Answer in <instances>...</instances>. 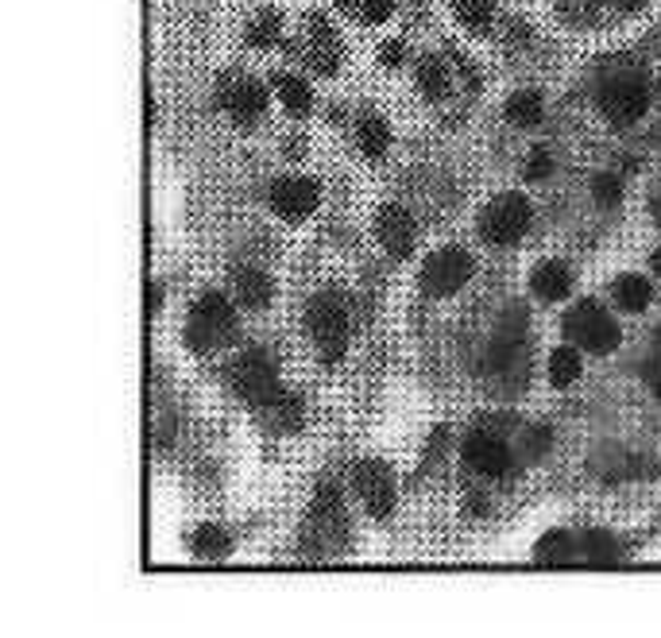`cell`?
Segmentation results:
<instances>
[{"label":"cell","mask_w":661,"mask_h":638,"mask_svg":"<svg viewBox=\"0 0 661 638\" xmlns=\"http://www.w3.org/2000/svg\"><path fill=\"white\" fill-rule=\"evenodd\" d=\"M310 333H314V344H318L321 361L333 368V364L344 361V352H349V303L337 287H326L318 298L310 303Z\"/></svg>","instance_id":"6da1fadb"},{"label":"cell","mask_w":661,"mask_h":638,"mask_svg":"<svg viewBox=\"0 0 661 638\" xmlns=\"http://www.w3.org/2000/svg\"><path fill=\"white\" fill-rule=\"evenodd\" d=\"M237 337V310H232L229 295H220V290H205L194 306V321L186 329V341L190 349L197 352H209L217 344L232 341Z\"/></svg>","instance_id":"7a4b0ae2"},{"label":"cell","mask_w":661,"mask_h":638,"mask_svg":"<svg viewBox=\"0 0 661 638\" xmlns=\"http://www.w3.org/2000/svg\"><path fill=\"white\" fill-rule=\"evenodd\" d=\"M534 209L523 194H499L491 205H483L480 213V237L495 248H511L531 232Z\"/></svg>","instance_id":"3957f363"},{"label":"cell","mask_w":661,"mask_h":638,"mask_svg":"<svg viewBox=\"0 0 661 638\" xmlns=\"http://www.w3.org/2000/svg\"><path fill=\"white\" fill-rule=\"evenodd\" d=\"M349 538V515H344V500L333 483L318 491V500L310 508V523H306V546L314 554H337Z\"/></svg>","instance_id":"277c9868"},{"label":"cell","mask_w":661,"mask_h":638,"mask_svg":"<svg viewBox=\"0 0 661 638\" xmlns=\"http://www.w3.org/2000/svg\"><path fill=\"white\" fill-rule=\"evenodd\" d=\"M229 384H232V391L240 395L244 402H252V407H267L271 399L278 395V372H275V364L267 361V352L263 349H248V352H240L237 361H232V368H229Z\"/></svg>","instance_id":"5b68a950"},{"label":"cell","mask_w":661,"mask_h":638,"mask_svg":"<svg viewBox=\"0 0 661 638\" xmlns=\"http://www.w3.org/2000/svg\"><path fill=\"white\" fill-rule=\"evenodd\" d=\"M488 376L491 379H518L531 372V352H526V329L518 318H506L488 344Z\"/></svg>","instance_id":"8992f818"},{"label":"cell","mask_w":661,"mask_h":638,"mask_svg":"<svg viewBox=\"0 0 661 638\" xmlns=\"http://www.w3.org/2000/svg\"><path fill=\"white\" fill-rule=\"evenodd\" d=\"M565 333H569L580 349L596 352V356H607L612 349H619V326L607 318L600 303L572 306L569 318H565Z\"/></svg>","instance_id":"52a82bcc"},{"label":"cell","mask_w":661,"mask_h":638,"mask_svg":"<svg viewBox=\"0 0 661 638\" xmlns=\"http://www.w3.org/2000/svg\"><path fill=\"white\" fill-rule=\"evenodd\" d=\"M472 271H476V260L465 252V248H457V244L437 248L422 267V290L425 295L449 298L472 278Z\"/></svg>","instance_id":"ba28073f"},{"label":"cell","mask_w":661,"mask_h":638,"mask_svg":"<svg viewBox=\"0 0 661 638\" xmlns=\"http://www.w3.org/2000/svg\"><path fill=\"white\" fill-rule=\"evenodd\" d=\"M356 491L364 500L367 515L372 519H391L395 500H399V488H395V472L384 460H360L356 465Z\"/></svg>","instance_id":"9c48e42d"},{"label":"cell","mask_w":661,"mask_h":638,"mask_svg":"<svg viewBox=\"0 0 661 638\" xmlns=\"http://www.w3.org/2000/svg\"><path fill=\"white\" fill-rule=\"evenodd\" d=\"M220 105H225L232 124L255 128L263 121V113H267V90L255 78H225L220 82Z\"/></svg>","instance_id":"30bf717a"},{"label":"cell","mask_w":661,"mask_h":638,"mask_svg":"<svg viewBox=\"0 0 661 638\" xmlns=\"http://www.w3.org/2000/svg\"><path fill=\"white\" fill-rule=\"evenodd\" d=\"M646 105H650V93H646V86L638 78H615V82H607L600 90V113L612 124H619V128L635 124L646 113Z\"/></svg>","instance_id":"8fae6325"},{"label":"cell","mask_w":661,"mask_h":638,"mask_svg":"<svg viewBox=\"0 0 661 638\" xmlns=\"http://www.w3.org/2000/svg\"><path fill=\"white\" fill-rule=\"evenodd\" d=\"M465 465L472 468L476 476H488V480H499L514 468L511 445L499 434H488V430H472L465 442Z\"/></svg>","instance_id":"7c38bea8"},{"label":"cell","mask_w":661,"mask_h":638,"mask_svg":"<svg viewBox=\"0 0 661 638\" xmlns=\"http://www.w3.org/2000/svg\"><path fill=\"white\" fill-rule=\"evenodd\" d=\"M321 202V186L314 179H278L271 186V209L283 221H306Z\"/></svg>","instance_id":"4fadbf2b"},{"label":"cell","mask_w":661,"mask_h":638,"mask_svg":"<svg viewBox=\"0 0 661 638\" xmlns=\"http://www.w3.org/2000/svg\"><path fill=\"white\" fill-rule=\"evenodd\" d=\"M376 232H379V244L391 255H399V260L414 252L418 244V225L414 217H410V209H402V205H384V209H379Z\"/></svg>","instance_id":"5bb4252c"},{"label":"cell","mask_w":661,"mask_h":638,"mask_svg":"<svg viewBox=\"0 0 661 638\" xmlns=\"http://www.w3.org/2000/svg\"><path fill=\"white\" fill-rule=\"evenodd\" d=\"M306 32H310V50H306V62H310L318 75L333 78L337 70H341V43H337L329 20L326 16H310V20H306Z\"/></svg>","instance_id":"9a60e30c"},{"label":"cell","mask_w":661,"mask_h":638,"mask_svg":"<svg viewBox=\"0 0 661 638\" xmlns=\"http://www.w3.org/2000/svg\"><path fill=\"white\" fill-rule=\"evenodd\" d=\"M531 290L542 298V303H561V298H569V290H572V271L565 267L561 260H546L542 267H534Z\"/></svg>","instance_id":"2e32d148"},{"label":"cell","mask_w":661,"mask_h":638,"mask_svg":"<svg viewBox=\"0 0 661 638\" xmlns=\"http://www.w3.org/2000/svg\"><path fill=\"white\" fill-rule=\"evenodd\" d=\"M263 418H267V425L275 434H294L303 425V399L294 391H286V387H278L275 399L263 407Z\"/></svg>","instance_id":"e0dca14e"},{"label":"cell","mask_w":661,"mask_h":638,"mask_svg":"<svg viewBox=\"0 0 661 638\" xmlns=\"http://www.w3.org/2000/svg\"><path fill=\"white\" fill-rule=\"evenodd\" d=\"M237 295L240 303L248 306V310H263V306L271 303V295H275V287H271V275L260 267H240L237 271Z\"/></svg>","instance_id":"ac0fdd59"},{"label":"cell","mask_w":661,"mask_h":638,"mask_svg":"<svg viewBox=\"0 0 661 638\" xmlns=\"http://www.w3.org/2000/svg\"><path fill=\"white\" fill-rule=\"evenodd\" d=\"M612 295H615V303H619V310H627V314H642L646 306L653 303L650 278H642V275H619Z\"/></svg>","instance_id":"d6986e66"},{"label":"cell","mask_w":661,"mask_h":638,"mask_svg":"<svg viewBox=\"0 0 661 638\" xmlns=\"http://www.w3.org/2000/svg\"><path fill=\"white\" fill-rule=\"evenodd\" d=\"M275 93L290 116H310V109H314L310 82H303L298 75H275Z\"/></svg>","instance_id":"ffe728a7"},{"label":"cell","mask_w":661,"mask_h":638,"mask_svg":"<svg viewBox=\"0 0 661 638\" xmlns=\"http://www.w3.org/2000/svg\"><path fill=\"white\" fill-rule=\"evenodd\" d=\"M356 139H360V151L367 159H384L387 148H391V128H387L384 116H364L356 128Z\"/></svg>","instance_id":"44dd1931"},{"label":"cell","mask_w":661,"mask_h":638,"mask_svg":"<svg viewBox=\"0 0 661 638\" xmlns=\"http://www.w3.org/2000/svg\"><path fill=\"white\" fill-rule=\"evenodd\" d=\"M542 116H546V105H542V98L534 90L514 93V98L506 101V121L518 124V128H534Z\"/></svg>","instance_id":"7402d4cb"},{"label":"cell","mask_w":661,"mask_h":638,"mask_svg":"<svg viewBox=\"0 0 661 638\" xmlns=\"http://www.w3.org/2000/svg\"><path fill=\"white\" fill-rule=\"evenodd\" d=\"M449 4L468 32H488L495 20V0H449Z\"/></svg>","instance_id":"603a6c76"},{"label":"cell","mask_w":661,"mask_h":638,"mask_svg":"<svg viewBox=\"0 0 661 638\" xmlns=\"http://www.w3.org/2000/svg\"><path fill=\"white\" fill-rule=\"evenodd\" d=\"M278 35H283V20H278V12L263 9L260 16L248 24L244 39L252 43L255 50H267V47H275V43H278Z\"/></svg>","instance_id":"cb8c5ba5"},{"label":"cell","mask_w":661,"mask_h":638,"mask_svg":"<svg viewBox=\"0 0 661 638\" xmlns=\"http://www.w3.org/2000/svg\"><path fill=\"white\" fill-rule=\"evenodd\" d=\"M418 86H422V93L430 101L449 98V75H445V66H441L437 58H422V66H418Z\"/></svg>","instance_id":"d4e9b609"},{"label":"cell","mask_w":661,"mask_h":638,"mask_svg":"<svg viewBox=\"0 0 661 638\" xmlns=\"http://www.w3.org/2000/svg\"><path fill=\"white\" fill-rule=\"evenodd\" d=\"M580 352L577 349H557L554 356H549V379H554V387H572L580 379Z\"/></svg>","instance_id":"484cf974"},{"label":"cell","mask_w":661,"mask_h":638,"mask_svg":"<svg viewBox=\"0 0 661 638\" xmlns=\"http://www.w3.org/2000/svg\"><path fill=\"white\" fill-rule=\"evenodd\" d=\"M232 549V538H229V531H220V526H213V523H205V526H197V534H194V554L197 557H225Z\"/></svg>","instance_id":"4316f807"},{"label":"cell","mask_w":661,"mask_h":638,"mask_svg":"<svg viewBox=\"0 0 661 638\" xmlns=\"http://www.w3.org/2000/svg\"><path fill=\"white\" fill-rule=\"evenodd\" d=\"M534 554H538V561H572V557H577V546H572L569 534H546Z\"/></svg>","instance_id":"83f0119b"},{"label":"cell","mask_w":661,"mask_h":638,"mask_svg":"<svg viewBox=\"0 0 661 638\" xmlns=\"http://www.w3.org/2000/svg\"><path fill=\"white\" fill-rule=\"evenodd\" d=\"M584 557L592 565H612V561H619V546H615L607 534H588V538H584Z\"/></svg>","instance_id":"f1b7e54d"},{"label":"cell","mask_w":661,"mask_h":638,"mask_svg":"<svg viewBox=\"0 0 661 638\" xmlns=\"http://www.w3.org/2000/svg\"><path fill=\"white\" fill-rule=\"evenodd\" d=\"M592 194H596V202L604 205V209H612V205H619V197H623V182H619V174H596V179H592Z\"/></svg>","instance_id":"f546056e"},{"label":"cell","mask_w":661,"mask_h":638,"mask_svg":"<svg viewBox=\"0 0 661 638\" xmlns=\"http://www.w3.org/2000/svg\"><path fill=\"white\" fill-rule=\"evenodd\" d=\"M395 12V0H360V20L364 24H384Z\"/></svg>","instance_id":"4dcf8cb0"},{"label":"cell","mask_w":661,"mask_h":638,"mask_svg":"<svg viewBox=\"0 0 661 638\" xmlns=\"http://www.w3.org/2000/svg\"><path fill=\"white\" fill-rule=\"evenodd\" d=\"M546 174H549V151L538 148L531 159H526V179H531V182H542Z\"/></svg>","instance_id":"1f68e13d"},{"label":"cell","mask_w":661,"mask_h":638,"mask_svg":"<svg viewBox=\"0 0 661 638\" xmlns=\"http://www.w3.org/2000/svg\"><path fill=\"white\" fill-rule=\"evenodd\" d=\"M402 58H407L402 39H387L384 47H379V62H384V66H402Z\"/></svg>","instance_id":"d6a6232c"},{"label":"cell","mask_w":661,"mask_h":638,"mask_svg":"<svg viewBox=\"0 0 661 638\" xmlns=\"http://www.w3.org/2000/svg\"><path fill=\"white\" fill-rule=\"evenodd\" d=\"M159 306H163V287H159V283H147V310L156 314Z\"/></svg>","instance_id":"836d02e7"},{"label":"cell","mask_w":661,"mask_h":638,"mask_svg":"<svg viewBox=\"0 0 661 638\" xmlns=\"http://www.w3.org/2000/svg\"><path fill=\"white\" fill-rule=\"evenodd\" d=\"M546 445H549V430H534V434H531V453H534V457H542V453H546Z\"/></svg>","instance_id":"e575fe53"},{"label":"cell","mask_w":661,"mask_h":638,"mask_svg":"<svg viewBox=\"0 0 661 638\" xmlns=\"http://www.w3.org/2000/svg\"><path fill=\"white\" fill-rule=\"evenodd\" d=\"M612 4L619 12H638V9H642V0H612Z\"/></svg>","instance_id":"d590c367"},{"label":"cell","mask_w":661,"mask_h":638,"mask_svg":"<svg viewBox=\"0 0 661 638\" xmlns=\"http://www.w3.org/2000/svg\"><path fill=\"white\" fill-rule=\"evenodd\" d=\"M650 267H653V271H658V275H661V248H658V252L650 255Z\"/></svg>","instance_id":"8d00e7d4"},{"label":"cell","mask_w":661,"mask_h":638,"mask_svg":"<svg viewBox=\"0 0 661 638\" xmlns=\"http://www.w3.org/2000/svg\"><path fill=\"white\" fill-rule=\"evenodd\" d=\"M658 399H661V379H658Z\"/></svg>","instance_id":"74e56055"}]
</instances>
